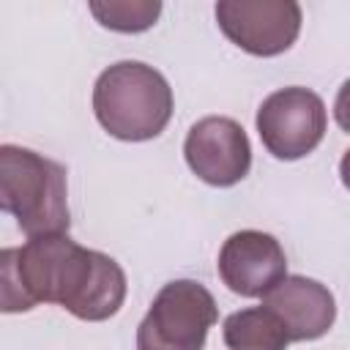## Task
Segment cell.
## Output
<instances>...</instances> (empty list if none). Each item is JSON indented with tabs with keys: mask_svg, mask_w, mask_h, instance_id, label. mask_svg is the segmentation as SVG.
Listing matches in <instances>:
<instances>
[{
	"mask_svg": "<svg viewBox=\"0 0 350 350\" xmlns=\"http://www.w3.org/2000/svg\"><path fill=\"white\" fill-rule=\"evenodd\" d=\"M172 88L161 71L139 60L104 68L93 85V115L101 129L123 142L159 137L172 118Z\"/></svg>",
	"mask_w": 350,
	"mask_h": 350,
	"instance_id": "2",
	"label": "cell"
},
{
	"mask_svg": "<svg viewBox=\"0 0 350 350\" xmlns=\"http://www.w3.org/2000/svg\"><path fill=\"white\" fill-rule=\"evenodd\" d=\"M334 118H336L339 129L350 134V79H345L342 88L336 90V98H334Z\"/></svg>",
	"mask_w": 350,
	"mask_h": 350,
	"instance_id": "12",
	"label": "cell"
},
{
	"mask_svg": "<svg viewBox=\"0 0 350 350\" xmlns=\"http://www.w3.org/2000/svg\"><path fill=\"white\" fill-rule=\"evenodd\" d=\"M339 178H342L345 189L350 191V148L345 150V156H342V161H339Z\"/></svg>",
	"mask_w": 350,
	"mask_h": 350,
	"instance_id": "13",
	"label": "cell"
},
{
	"mask_svg": "<svg viewBox=\"0 0 350 350\" xmlns=\"http://www.w3.org/2000/svg\"><path fill=\"white\" fill-rule=\"evenodd\" d=\"M262 306L284 323L293 342L320 339L336 320L331 290L309 276H284L268 295H262Z\"/></svg>",
	"mask_w": 350,
	"mask_h": 350,
	"instance_id": "9",
	"label": "cell"
},
{
	"mask_svg": "<svg viewBox=\"0 0 350 350\" xmlns=\"http://www.w3.org/2000/svg\"><path fill=\"white\" fill-rule=\"evenodd\" d=\"M219 30L243 52L273 57L287 52L301 33V5L295 0H219Z\"/></svg>",
	"mask_w": 350,
	"mask_h": 350,
	"instance_id": "6",
	"label": "cell"
},
{
	"mask_svg": "<svg viewBox=\"0 0 350 350\" xmlns=\"http://www.w3.org/2000/svg\"><path fill=\"white\" fill-rule=\"evenodd\" d=\"M0 208L27 238L66 232L71 224L66 167L30 148L0 145Z\"/></svg>",
	"mask_w": 350,
	"mask_h": 350,
	"instance_id": "3",
	"label": "cell"
},
{
	"mask_svg": "<svg viewBox=\"0 0 350 350\" xmlns=\"http://www.w3.org/2000/svg\"><path fill=\"white\" fill-rule=\"evenodd\" d=\"M126 273L104 252L85 249L66 232L27 238L0 252L3 312H27L36 304H60L79 320L101 323L126 301Z\"/></svg>",
	"mask_w": 350,
	"mask_h": 350,
	"instance_id": "1",
	"label": "cell"
},
{
	"mask_svg": "<svg viewBox=\"0 0 350 350\" xmlns=\"http://www.w3.org/2000/svg\"><path fill=\"white\" fill-rule=\"evenodd\" d=\"M216 317V301L205 284L167 282L137 325V350H202Z\"/></svg>",
	"mask_w": 350,
	"mask_h": 350,
	"instance_id": "4",
	"label": "cell"
},
{
	"mask_svg": "<svg viewBox=\"0 0 350 350\" xmlns=\"http://www.w3.org/2000/svg\"><path fill=\"white\" fill-rule=\"evenodd\" d=\"M216 271L235 295L262 298L287 276V257L271 232L238 230L221 243Z\"/></svg>",
	"mask_w": 350,
	"mask_h": 350,
	"instance_id": "8",
	"label": "cell"
},
{
	"mask_svg": "<svg viewBox=\"0 0 350 350\" xmlns=\"http://www.w3.org/2000/svg\"><path fill=\"white\" fill-rule=\"evenodd\" d=\"M88 8L104 27L115 33H142L153 27L161 14L159 0H93Z\"/></svg>",
	"mask_w": 350,
	"mask_h": 350,
	"instance_id": "11",
	"label": "cell"
},
{
	"mask_svg": "<svg viewBox=\"0 0 350 350\" xmlns=\"http://www.w3.org/2000/svg\"><path fill=\"white\" fill-rule=\"evenodd\" d=\"M221 339L230 350H287L293 342L284 323L262 304L227 314Z\"/></svg>",
	"mask_w": 350,
	"mask_h": 350,
	"instance_id": "10",
	"label": "cell"
},
{
	"mask_svg": "<svg viewBox=\"0 0 350 350\" xmlns=\"http://www.w3.org/2000/svg\"><path fill=\"white\" fill-rule=\"evenodd\" d=\"M189 170L208 186H235L252 170V145L243 126L224 115L200 118L183 142Z\"/></svg>",
	"mask_w": 350,
	"mask_h": 350,
	"instance_id": "7",
	"label": "cell"
},
{
	"mask_svg": "<svg viewBox=\"0 0 350 350\" xmlns=\"http://www.w3.org/2000/svg\"><path fill=\"white\" fill-rule=\"evenodd\" d=\"M254 123L265 150L273 159L295 161L309 156L323 142L328 112L314 90L290 85L262 98Z\"/></svg>",
	"mask_w": 350,
	"mask_h": 350,
	"instance_id": "5",
	"label": "cell"
}]
</instances>
